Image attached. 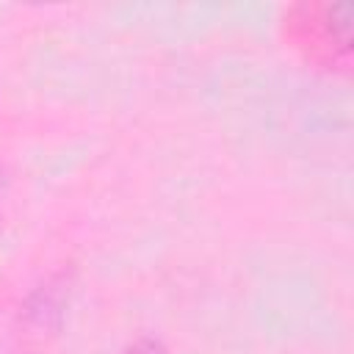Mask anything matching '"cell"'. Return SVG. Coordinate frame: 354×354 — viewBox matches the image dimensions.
Masks as SVG:
<instances>
[{
	"label": "cell",
	"instance_id": "cell-3",
	"mask_svg": "<svg viewBox=\"0 0 354 354\" xmlns=\"http://www.w3.org/2000/svg\"><path fill=\"white\" fill-rule=\"evenodd\" d=\"M0 185H3V163H0Z\"/></svg>",
	"mask_w": 354,
	"mask_h": 354
},
{
	"label": "cell",
	"instance_id": "cell-1",
	"mask_svg": "<svg viewBox=\"0 0 354 354\" xmlns=\"http://www.w3.org/2000/svg\"><path fill=\"white\" fill-rule=\"evenodd\" d=\"M69 274L58 271L41 279L19 307V335L28 343H47L58 335L69 307Z\"/></svg>",
	"mask_w": 354,
	"mask_h": 354
},
{
	"label": "cell",
	"instance_id": "cell-2",
	"mask_svg": "<svg viewBox=\"0 0 354 354\" xmlns=\"http://www.w3.org/2000/svg\"><path fill=\"white\" fill-rule=\"evenodd\" d=\"M122 354H169V348L155 335H138L122 348Z\"/></svg>",
	"mask_w": 354,
	"mask_h": 354
}]
</instances>
